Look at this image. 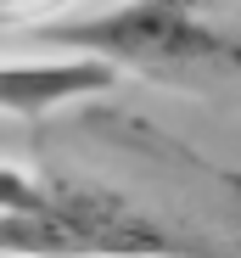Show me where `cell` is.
<instances>
[{
  "label": "cell",
  "instance_id": "4",
  "mask_svg": "<svg viewBox=\"0 0 241 258\" xmlns=\"http://www.w3.org/2000/svg\"><path fill=\"white\" fill-rule=\"evenodd\" d=\"M51 202V180H34L23 168H6L0 163V213H34Z\"/></svg>",
  "mask_w": 241,
  "mask_h": 258
},
{
  "label": "cell",
  "instance_id": "3",
  "mask_svg": "<svg viewBox=\"0 0 241 258\" xmlns=\"http://www.w3.org/2000/svg\"><path fill=\"white\" fill-rule=\"evenodd\" d=\"M118 68L96 56H56V62H0V112L12 118H39L62 101L101 96L112 90Z\"/></svg>",
  "mask_w": 241,
  "mask_h": 258
},
{
  "label": "cell",
  "instance_id": "2",
  "mask_svg": "<svg viewBox=\"0 0 241 258\" xmlns=\"http://www.w3.org/2000/svg\"><path fill=\"white\" fill-rule=\"evenodd\" d=\"M0 258H219V252L151 219L112 185L51 180L45 208L0 213Z\"/></svg>",
  "mask_w": 241,
  "mask_h": 258
},
{
  "label": "cell",
  "instance_id": "1",
  "mask_svg": "<svg viewBox=\"0 0 241 258\" xmlns=\"http://www.w3.org/2000/svg\"><path fill=\"white\" fill-rule=\"evenodd\" d=\"M34 39L73 56H96L118 73H140L157 84L208 90L219 79H241V39L196 12V0H129L112 12L39 23Z\"/></svg>",
  "mask_w": 241,
  "mask_h": 258
}]
</instances>
